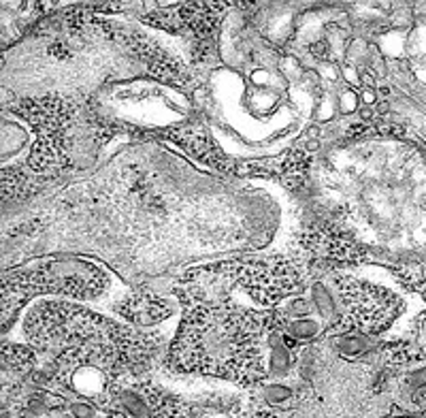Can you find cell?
Wrapping results in <instances>:
<instances>
[{
	"instance_id": "cell-1",
	"label": "cell",
	"mask_w": 426,
	"mask_h": 418,
	"mask_svg": "<svg viewBox=\"0 0 426 418\" xmlns=\"http://www.w3.org/2000/svg\"><path fill=\"white\" fill-rule=\"evenodd\" d=\"M273 320V316L228 303H194L173 344V365L254 382L263 378L260 350Z\"/></svg>"
},
{
	"instance_id": "cell-2",
	"label": "cell",
	"mask_w": 426,
	"mask_h": 418,
	"mask_svg": "<svg viewBox=\"0 0 426 418\" xmlns=\"http://www.w3.org/2000/svg\"><path fill=\"white\" fill-rule=\"evenodd\" d=\"M109 286L103 267L86 259H49L28 272L4 276V297L21 303L36 292H54L73 299H96Z\"/></svg>"
},
{
	"instance_id": "cell-3",
	"label": "cell",
	"mask_w": 426,
	"mask_h": 418,
	"mask_svg": "<svg viewBox=\"0 0 426 418\" xmlns=\"http://www.w3.org/2000/svg\"><path fill=\"white\" fill-rule=\"evenodd\" d=\"M337 294L343 303L345 314L339 318L330 333H362L373 335L392 324V320L403 312V303L382 286L369 284L352 276L335 278Z\"/></svg>"
},
{
	"instance_id": "cell-4",
	"label": "cell",
	"mask_w": 426,
	"mask_h": 418,
	"mask_svg": "<svg viewBox=\"0 0 426 418\" xmlns=\"http://www.w3.org/2000/svg\"><path fill=\"white\" fill-rule=\"evenodd\" d=\"M215 276H224L230 284H241L258 303L275 305L288 294L296 292L303 274L284 257H269L265 261H235L205 267Z\"/></svg>"
},
{
	"instance_id": "cell-5",
	"label": "cell",
	"mask_w": 426,
	"mask_h": 418,
	"mask_svg": "<svg viewBox=\"0 0 426 418\" xmlns=\"http://www.w3.org/2000/svg\"><path fill=\"white\" fill-rule=\"evenodd\" d=\"M303 244L315 252L318 257L330 259V261H341V263H356L362 261L365 254L360 246L350 239L345 233L337 231L335 227L320 224L303 233Z\"/></svg>"
},
{
	"instance_id": "cell-6",
	"label": "cell",
	"mask_w": 426,
	"mask_h": 418,
	"mask_svg": "<svg viewBox=\"0 0 426 418\" xmlns=\"http://www.w3.org/2000/svg\"><path fill=\"white\" fill-rule=\"evenodd\" d=\"M118 312L131 320V322H137V324H156L164 318L171 316V305L149 292V290H141V292H133L131 297H126L120 305H118Z\"/></svg>"
},
{
	"instance_id": "cell-7",
	"label": "cell",
	"mask_w": 426,
	"mask_h": 418,
	"mask_svg": "<svg viewBox=\"0 0 426 418\" xmlns=\"http://www.w3.org/2000/svg\"><path fill=\"white\" fill-rule=\"evenodd\" d=\"M292 350H288L284 344H282V335L280 331L271 333V357H269V363H271V376H285L288 369L292 367Z\"/></svg>"
},
{
	"instance_id": "cell-8",
	"label": "cell",
	"mask_w": 426,
	"mask_h": 418,
	"mask_svg": "<svg viewBox=\"0 0 426 418\" xmlns=\"http://www.w3.org/2000/svg\"><path fill=\"white\" fill-rule=\"evenodd\" d=\"M337 350L343 357H348V359L362 357L369 350V335H362V333H341V335H337Z\"/></svg>"
},
{
	"instance_id": "cell-9",
	"label": "cell",
	"mask_w": 426,
	"mask_h": 418,
	"mask_svg": "<svg viewBox=\"0 0 426 418\" xmlns=\"http://www.w3.org/2000/svg\"><path fill=\"white\" fill-rule=\"evenodd\" d=\"M6 365L15 372H30L34 365V352L24 346H9L4 348V367Z\"/></svg>"
},
{
	"instance_id": "cell-10",
	"label": "cell",
	"mask_w": 426,
	"mask_h": 418,
	"mask_svg": "<svg viewBox=\"0 0 426 418\" xmlns=\"http://www.w3.org/2000/svg\"><path fill=\"white\" fill-rule=\"evenodd\" d=\"M311 297H313V303H315V309L320 312V316L333 320L335 318V301H333L330 290L324 284H313Z\"/></svg>"
},
{
	"instance_id": "cell-11",
	"label": "cell",
	"mask_w": 426,
	"mask_h": 418,
	"mask_svg": "<svg viewBox=\"0 0 426 418\" xmlns=\"http://www.w3.org/2000/svg\"><path fill=\"white\" fill-rule=\"evenodd\" d=\"M118 404L133 418H147V414H149V408H147L145 399L141 395H137L135 391H120L118 393Z\"/></svg>"
},
{
	"instance_id": "cell-12",
	"label": "cell",
	"mask_w": 426,
	"mask_h": 418,
	"mask_svg": "<svg viewBox=\"0 0 426 418\" xmlns=\"http://www.w3.org/2000/svg\"><path fill=\"white\" fill-rule=\"evenodd\" d=\"M285 331H288L294 339H303V342H307V339H311V337H315V335H318L320 327H318V322H315V320L298 318V320H290V322L285 324Z\"/></svg>"
},
{
	"instance_id": "cell-13",
	"label": "cell",
	"mask_w": 426,
	"mask_h": 418,
	"mask_svg": "<svg viewBox=\"0 0 426 418\" xmlns=\"http://www.w3.org/2000/svg\"><path fill=\"white\" fill-rule=\"evenodd\" d=\"M263 397L269 406H282L292 399V389L284 387V384H271V387H265Z\"/></svg>"
},
{
	"instance_id": "cell-14",
	"label": "cell",
	"mask_w": 426,
	"mask_h": 418,
	"mask_svg": "<svg viewBox=\"0 0 426 418\" xmlns=\"http://www.w3.org/2000/svg\"><path fill=\"white\" fill-rule=\"evenodd\" d=\"M309 303L303 299V297H296V299H292L288 305H285V314L292 318V320H298V318H305L307 314H309Z\"/></svg>"
},
{
	"instance_id": "cell-15",
	"label": "cell",
	"mask_w": 426,
	"mask_h": 418,
	"mask_svg": "<svg viewBox=\"0 0 426 418\" xmlns=\"http://www.w3.org/2000/svg\"><path fill=\"white\" fill-rule=\"evenodd\" d=\"M69 412H71V417L73 418H96L98 417V410H96L92 404H88V402H73V404L69 406Z\"/></svg>"
},
{
	"instance_id": "cell-16",
	"label": "cell",
	"mask_w": 426,
	"mask_h": 418,
	"mask_svg": "<svg viewBox=\"0 0 426 418\" xmlns=\"http://www.w3.org/2000/svg\"><path fill=\"white\" fill-rule=\"evenodd\" d=\"M358 107V99L354 92H343L341 94V114H352Z\"/></svg>"
},
{
	"instance_id": "cell-17",
	"label": "cell",
	"mask_w": 426,
	"mask_h": 418,
	"mask_svg": "<svg viewBox=\"0 0 426 418\" xmlns=\"http://www.w3.org/2000/svg\"><path fill=\"white\" fill-rule=\"evenodd\" d=\"M311 56H315L318 60H330V49L326 41H315L311 43Z\"/></svg>"
},
{
	"instance_id": "cell-18",
	"label": "cell",
	"mask_w": 426,
	"mask_h": 418,
	"mask_svg": "<svg viewBox=\"0 0 426 418\" xmlns=\"http://www.w3.org/2000/svg\"><path fill=\"white\" fill-rule=\"evenodd\" d=\"M407 384L414 389V391H422L426 389V367L420 372H414L410 378H407Z\"/></svg>"
},
{
	"instance_id": "cell-19",
	"label": "cell",
	"mask_w": 426,
	"mask_h": 418,
	"mask_svg": "<svg viewBox=\"0 0 426 418\" xmlns=\"http://www.w3.org/2000/svg\"><path fill=\"white\" fill-rule=\"evenodd\" d=\"M414 404H416L422 412H426V389H422V391H414Z\"/></svg>"
},
{
	"instance_id": "cell-20",
	"label": "cell",
	"mask_w": 426,
	"mask_h": 418,
	"mask_svg": "<svg viewBox=\"0 0 426 418\" xmlns=\"http://www.w3.org/2000/svg\"><path fill=\"white\" fill-rule=\"evenodd\" d=\"M362 101H365V105H373V103H375V92L365 88V92H362Z\"/></svg>"
},
{
	"instance_id": "cell-21",
	"label": "cell",
	"mask_w": 426,
	"mask_h": 418,
	"mask_svg": "<svg viewBox=\"0 0 426 418\" xmlns=\"http://www.w3.org/2000/svg\"><path fill=\"white\" fill-rule=\"evenodd\" d=\"M422 417V414H403V412H401V414H390V417H384V418H420Z\"/></svg>"
}]
</instances>
